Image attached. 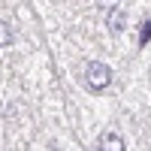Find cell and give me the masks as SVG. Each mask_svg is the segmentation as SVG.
<instances>
[{
  "mask_svg": "<svg viewBox=\"0 0 151 151\" xmlns=\"http://www.w3.org/2000/svg\"><path fill=\"white\" fill-rule=\"evenodd\" d=\"M9 42H12V27H9L6 21H0V48L9 45Z\"/></svg>",
  "mask_w": 151,
  "mask_h": 151,
  "instance_id": "obj_4",
  "label": "cell"
},
{
  "mask_svg": "<svg viewBox=\"0 0 151 151\" xmlns=\"http://www.w3.org/2000/svg\"><path fill=\"white\" fill-rule=\"evenodd\" d=\"M100 151H124V139L118 133H103L100 136Z\"/></svg>",
  "mask_w": 151,
  "mask_h": 151,
  "instance_id": "obj_3",
  "label": "cell"
},
{
  "mask_svg": "<svg viewBox=\"0 0 151 151\" xmlns=\"http://www.w3.org/2000/svg\"><path fill=\"white\" fill-rule=\"evenodd\" d=\"M106 27H109V33H121L124 27H127V15L115 6V9H109L106 12Z\"/></svg>",
  "mask_w": 151,
  "mask_h": 151,
  "instance_id": "obj_2",
  "label": "cell"
},
{
  "mask_svg": "<svg viewBox=\"0 0 151 151\" xmlns=\"http://www.w3.org/2000/svg\"><path fill=\"white\" fill-rule=\"evenodd\" d=\"M148 40H151V21H145V24H142V36H139V45H145Z\"/></svg>",
  "mask_w": 151,
  "mask_h": 151,
  "instance_id": "obj_6",
  "label": "cell"
},
{
  "mask_svg": "<svg viewBox=\"0 0 151 151\" xmlns=\"http://www.w3.org/2000/svg\"><path fill=\"white\" fill-rule=\"evenodd\" d=\"M109 85H112V70L106 64H100V60H91V64L85 67V88L91 94H100V91H106Z\"/></svg>",
  "mask_w": 151,
  "mask_h": 151,
  "instance_id": "obj_1",
  "label": "cell"
},
{
  "mask_svg": "<svg viewBox=\"0 0 151 151\" xmlns=\"http://www.w3.org/2000/svg\"><path fill=\"white\" fill-rule=\"evenodd\" d=\"M121 3V0H94V6L100 9V12H109V9H115Z\"/></svg>",
  "mask_w": 151,
  "mask_h": 151,
  "instance_id": "obj_5",
  "label": "cell"
}]
</instances>
